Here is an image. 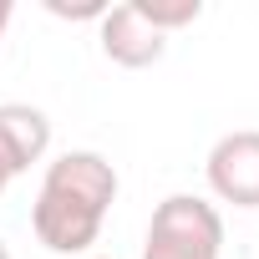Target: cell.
<instances>
[{
	"label": "cell",
	"instance_id": "8fae6325",
	"mask_svg": "<svg viewBox=\"0 0 259 259\" xmlns=\"http://www.w3.org/2000/svg\"><path fill=\"white\" fill-rule=\"evenodd\" d=\"M87 259H117V254H87Z\"/></svg>",
	"mask_w": 259,
	"mask_h": 259
},
{
	"label": "cell",
	"instance_id": "5b68a950",
	"mask_svg": "<svg viewBox=\"0 0 259 259\" xmlns=\"http://www.w3.org/2000/svg\"><path fill=\"white\" fill-rule=\"evenodd\" d=\"M51 153V117L31 102H0V168L11 178L31 173Z\"/></svg>",
	"mask_w": 259,
	"mask_h": 259
},
{
	"label": "cell",
	"instance_id": "277c9868",
	"mask_svg": "<svg viewBox=\"0 0 259 259\" xmlns=\"http://www.w3.org/2000/svg\"><path fill=\"white\" fill-rule=\"evenodd\" d=\"M97 46H102V56H107L112 66H122V71H143V66L163 61L168 36L153 31V26L138 16V6L127 0V6H107V16L97 21Z\"/></svg>",
	"mask_w": 259,
	"mask_h": 259
},
{
	"label": "cell",
	"instance_id": "6da1fadb",
	"mask_svg": "<svg viewBox=\"0 0 259 259\" xmlns=\"http://www.w3.org/2000/svg\"><path fill=\"white\" fill-rule=\"evenodd\" d=\"M122 193L117 163L97 148H66L41 168L36 198H31V234L41 249L51 254H87L102 229L107 213Z\"/></svg>",
	"mask_w": 259,
	"mask_h": 259
},
{
	"label": "cell",
	"instance_id": "7a4b0ae2",
	"mask_svg": "<svg viewBox=\"0 0 259 259\" xmlns=\"http://www.w3.org/2000/svg\"><path fill=\"white\" fill-rule=\"evenodd\" d=\"M138 259H224V213L198 193H168L148 229Z\"/></svg>",
	"mask_w": 259,
	"mask_h": 259
},
{
	"label": "cell",
	"instance_id": "ba28073f",
	"mask_svg": "<svg viewBox=\"0 0 259 259\" xmlns=\"http://www.w3.org/2000/svg\"><path fill=\"white\" fill-rule=\"evenodd\" d=\"M11 21H16V6H11V0H0V41H6V31H11Z\"/></svg>",
	"mask_w": 259,
	"mask_h": 259
},
{
	"label": "cell",
	"instance_id": "30bf717a",
	"mask_svg": "<svg viewBox=\"0 0 259 259\" xmlns=\"http://www.w3.org/2000/svg\"><path fill=\"white\" fill-rule=\"evenodd\" d=\"M0 259H11V249H6V239H0Z\"/></svg>",
	"mask_w": 259,
	"mask_h": 259
},
{
	"label": "cell",
	"instance_id": "9c48e42d",
	"mask_svg": "<svg viewBox=\"0 0 259 259\" xmlns=\"http://www.w3.org/2000/svg\"><path fill=\"white\" fill-rule=\"evenodd\" d=\"M6 188H11V173H6V168H0V198H6Z\"/></svg>",
	"mask_w": 259,
	"mask_h": 259
},
{
	"label": "cell",
	"instance_id": "52a82bcc",
	"mask_svg": "<svg viewBox=\"0 0 259 259\" xmlns=\"http://www.w3.org/2000/svg\"><path fill=\"white\" fill-rule=\"evenodd\" d=\"M46 11H51L56 21H102V16H107V6H102V0H87V6H66V0H46Z\"/></svg>",
	"mask_w": 259,
	"mask_h": 259
},
{
	"label": "cell",
	"instance_id": "3957f363",
	"mask_svg": "<svg viewBox=\"0 0 259 259\" xmlns=\"http://www.w3.org/2000/svg\"><path fill=\"white\" fill-rule=\"evenodd\" d=\"M203 183L219 203L254 213L259 208V127H234L213 138L203 158Z\"/></svg>",
	"mask_w": 259,
	"mask_h": 259
},
{
	"label": "cell",
	"instance_id": "8992f818",
	"mask_svg": "<svg viewBox=\"0 0 259 259\" xmlns=\"http://www.w3.org/2000/svg\"><path fill=\"white\" fill-rule=\"evenodd\" d=\"M138 6V16L153 26V31H163V36H173V31H183V26H193L198 16H203V0H133Z\"/></svg>",
	"mask_w": 259,
	"mask_h": 259
}]
</instances>
